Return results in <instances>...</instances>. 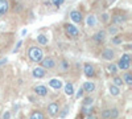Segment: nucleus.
<instances>
[{
	"label": "nucleus",
	"mask_w": 132,
	"mask_h": 119,
	"mask_svg": "<svg viewBox=\"0 0 132 119\" xmlns=\"http://www.w3.org/2000/svg\"><path fill=\"white\" fill-rule=\"evenodd\" d=\"M28 56L30 58V61L33 62H40L42 60V50L37 46H32L29 48V52H28Z\"/></svg>",
	"instance_id": "f257e3e1"
},
{
	"label": "nucleus",
	"mask_w": 132,
	"mask_h": 119,
	"mask_svg": "<svg viewBox=\"0 0 132 119\" xmlns=\"http://www.w3.org/2000/svg\"><path fill=\"white\" fill-rule=\"evenodd\" d=\"M65 30H66V33H68L69 36H71V37H77L79 35V29L77 28L75 25H73V24H66L65 25Z\"/></svg>",
	"instance_id": "f03ea898"
},
{
	"label": "nucleus",
	"mask_w": 132,
	"mask_h": 119,
	"mask_svg": "<svg viewBox=\"0 0 132 119\" xmlns=\"http://www.w3.org/2000/svg\"><path fill=\"white\" fill-rule=\"evenodd\" d=\"M40 62H41V65H42V68H44V69H53L54 66H56V62H54V60L50 58V57L42 58Z\"/></svg>",
	"instance_id": "7ed1b4c3"
},
{
	"label": "nucleus",
	"mask_w": 132,
	"mask_h": 119,
	"mask_svg": "<svg viewBox=\"0 0 132 119\" xmlns=\"http://www.w3.org/2000/svg\"><path fill=\"white\" fill-rule=\"evenodd\" d=\"M8 8H9V4L7 0H0V17L8 12Z\"/></svg>",
	"instance_id": "20e7f679"
},
{
	"label": "nucleus",
	"mask_w": 132,
	"mask_h": 119,
	"mask_svg": "<svg viewBox=\"0 0 132 119\" xmlns=\"http://www.w3.org/2000/svg\"><path fill=\"white\" fill-rule=\"evenodd\" d=\"M70 17H71V20L74 21V23H81L82 21V13L79 12V11H71Z\"/></svg>",
	"instance_id": "39448f33"
},
{
	"label": "nucleus",
	"mask_w": 132,
	"mask_h": 119,
	"mask_svg": "<svg viewBox=\"0 0 132 119\" xmlns=\"http://www.w3.org/2000/svg\"><path fill=\"white\" fill-rule=\"evenodd\" d=\"M48 113H49L52 116L57 115V114H58V105H57L56 102H52V103L48 106Z\"/></svg>",
	"instance_id": "423d86ee"
},
{
	"label": "nucleus",
	"mask_w": 132,
	"mask_h": 119,
	"mask_svg": "<svg viewBox=\"0 0 132 119\" xmlns=\"http://www.w3.org/2000/svg\"><path fill=\"white\" fill-rule=\"evenodd\" d=\"M102 57L104 58V60H112L114 57H115V53H114V50L112 49H104L103 50V53H102Z\"/></svg>",
	"instance_id": "0eeeda50"
},
{
	"label": "nucleus",
	"mask_w": 132,
	"mask_h": 119,
	"mask_svg": "<svg viewBox=\"0 0 132 119\" xmlns=\"http://www.w3.org/2000/svg\"><path fill=\"white\" fill-rule=\"evenodd\" d=\"M85 74H86V77H93V75L95 74L93 65H90V64H85Z\"/></svg>",
	"instance_id": "6e6552de"
},
{
	"label": "nucleus",
	"mask_w": 132,
	"mask_h": 119,
	"mask_svg": "<svg viewBox=\"0 0 132 119\" xmlns=\"http://www.w3.org/2000/svg\"><path fill=\"white\" fill-rule=\"evenodd\" d=\"M35 91H36V94H37V95H41V97H45V95L48 94V89L45 88V86H42V85L36 86Z\"/></svg>",
	"instance_id": "1a4fd4ad"
},
{
	"label": "nucleus",
	"mask_w": 132,
	"mask_h": 119,
	"mask_svg": "<svg viewBox=\"0 0 132 119\" xmlns=\"http://www.w3.org/2000/svg\"><path fill=\"white\" fill-rule=\"evenodd\" d=\"M94 40H95L96 42H103V41L106 40V32H104V30H99L98 33L94 36Z\"/></svg>",
	"instance_id": "9d476101"
},
{
	"label": "nucleus",
	"mask_w": 132,
	"mask_h": 119,
	"mask_svg": "<svg viewBox=\"0 0 132 119\" xmlns=\"http://www.w3.org/2000/svg\"><path fill=\"white\" fill-rule=\"evenodd\" d=\"M44 75H45V70H44V68H36V69H33V77L42 78Z\"/></svg>",
	"instance_id": "9b49d317"
},
{
	"label": "nucleus",
	"mask_w": 132,
	"mask_h": 119,
	"mask_svg": "<svg viewBox=\"0 0 132 119\" xmlns=\"http://www.w3.org/2000/svg\"><path fill=\"white\" fill-rule=\"evenodd\" d=\"M49 85H50V88L58 90V89L61 88V86H62V82H61L60 80H57V78H53V80H50V81H49Z\"/></svg>",
	"instance_id": "f8f14e48"
},
{
	"label": "nucleus",
	"mask_w": 132,
	"mask_h": 119,
	"mask_svg": "<svg viewBox=\"0 0 132 119\" xmlns=\"http://www.w3.org/2000/svg\"><path fill=\"white\" fill-rule=\"evenodd\" d=\"M131 66V62H126V61H122L119 60V64H118V69L120 70H128Z\"/></svg>",
	"instance_id": "ddd939ff"
},
{
	"label": "nucleus",
	"mask_w": 132,
	"mask_h": 119,
	"mask_svg": "<svg viewBox=\"0 0 132 119\" xmlns=\"http://www.w3.org/2000/svg\"><path fill=\"white\" fill-rule=\"evenodd\" d=\"M83 91H87V93H91V91H94L95 90V85L93 83V82H86L85 85H83Z\"/></svg>",
	"instance_id": "4468645a"
},
{
	"label": "nucleus",
	"mask_w": 132,
	"mask_h": 119,
	"mask_svg": "<svg viewBox=\"0 0 132 119\" xmlns=\"http://www.w3.org/2000/svg\"><path fill=\"white\" fill-rule=\"evenodd\" d=\"M86 23L89 27H94L96 24V17L94 15H90V16H87V20H86Z\"/></svg>",
	"instance_id": "2eb2a0df"
},
{
	"label": "nucleus",
	"mask_w": 132,
	"mask_h": 119,
	"mask_svg": "<svg viewBox=\"0 0 132 119\" xmlns=\"http://www.w3.org/2000/svg\"><path fill=\"white\" fill-rule=\"evenodd\" d=\"M65 94L66 95H73L74 94V86H73V83H68L65 86Z\"/></svg>",
	"instance_id": "dca6fc26"
},
{
	"label": "nucleus",
	"mask_w": 132,
	"mask_h": 119,
	"mask_svg": "<svg viewBox=\"0 0 132 119\" xmlns=\"http://www.w3.org/2000/svg\"><path fill=\"white\" fill-rule=\"evenodd\" d=\"M37 41H38V44H41V45H46L48 42H49L48 37L44 36V35H38V36H37Z\"/></svg>",
	"instance_id": "f3484780"
},
{
	"label": "nucleus",
	"mask_w": 132,
	"mask_h": 119,
	"mask_svg": "<svg viewBox=\"0 0 132 119\" xmlns=\"http://www.w3.org/2000/svg\"><path fill=\"white\" fill-rule=\"evenodd\" d=\"M107 72L110 73V74H116L118 73V66H116V65H114V64H111V65H108V66H107Z\"/></svg>",
	"instance_id": "a211bd4d"
},
{
	"label": "nucleus",
	"mask_w": 132,
	"mask_h": 119,
	"mask_svg": "<svg viewBox=\"0 0 132 119\" xmlns=\"http://www.w3.org/2000/svg\"><path fill=\"white\" fill-rule=\"evenodd\" d=\"M60 68H61L62 72H68V70H69V64H68V61H66V60H62L61 64H60Z\"/></svg>",
	"instance_id": "6ab92c4d"
},
{
	"label": "nucleus",
	"mask_w": 132,
	"mask_h": 119,
	"mask_svg": "<svg viewBox=\"0 0 132 119\" xmlns=\"http://www.w3.org/2000/svg\"><path fill=\"white\" fill-rule=\"evenodd\" d=\"M30 119H44V115H42V113H40V111H35V113H32Z\"/></svg>",
	"instance_id": "aec40b11"
},
{
	"label": "nucleus",
	"mask_w": 132,
	"mask_h": 119,
	"mask_svg": "<svg viewBox=\"0 0 132 119\" xmlns=\"http://www.w3.org/2000/svg\"><path fill=\"white\" fill-rule=\"evenodd\" d=\"M112 20H114L115 24H122V23H124V21H126V17L124 16H115Z\"/></svg>",
	"instance_id": "412c9836"
},
{
	"label": "nucleus",
	"mask_w": 132,
	"mask_h": 119,
	"mask_svg": "<svg viewBox=\"0 0 132 119\" xmlns=\"http://www.w3.org/2000/svg\"><path fill=\"white\" fill-rule=\"evenodd\" d=\"M110 93H111L112 95H119V88L115 85H111L110 86Z\"/></svg>",
	"instance_id": "4be33fe9"
},
{
	"label": "nucleus",
	"mask_w": 132,
	"mask_h": 119,
	"mask_svg": "<svg viewBox=\"0 0 132 119\" xmlns=\"http://www.w3.org/2000/svg\"><path fill=\"white\" fill-rule=\"evenodd\" d=\"M124 81H126L127 85H132V75H131V73H126V75H124Z\"/></svg>",
	"instance_id": "5701e85b"
},
{
	"label": "nucleus",
	"mask_w": 132,
	"mask_h": 119,
	"mask_svg": "<svg viewBox=\"0 0 132 119\" xmlns=\"http://www.w3.org/2000/svg\"><path fill=\"white\" fill-rule=\"evenodd\" d=\"M112 82H114V85H115V86H118V88H120V86L123 85V81H122V78H119V77H115Z\"/></svg>",
	"instance_id": "b1692460"
},
{
	"label": "nucleus",
	"mask_w": 132,
	"mask_h": 119,
	"mask_svg": "<svg viewBox=\"0 0 132 119\" xmlns=\"http://www.w3.org/2000/svg\"><path fill=\"white\" fill-rule=\"evenodd\" d=\"M102 118L103 119H110V118H111V110H104L102 113Z\"/></svg>",
	"instance_id": "393cba45"
},
{
	"label": "nucleus",
	"mask_w": 132,
	"mask_h": 119,
	"mask_svg": "<svg viewBox=\"0 0 132 119\" xmlns=\"http://www.w3.org/2000/svg\"><path fill=\"white\" fill-rule=\"evenodd\" d=\"M112 42H114L115 45H120V44L123 42V38L119 37V36H118V37H114V38H112Z\"/></svg>",
	"instance_id": "a878e982"
},
{
	"label": "nucleus",
	"mask_w": 132,
	"mask_h": 119,
	"mask_svg": "<svg viewBox=\"0 0 132 119\" xmlns=\"http://www.w3.org/2000/svg\"><path fill=\"white\" fill-rule=\"evenodd\" d=\"M116 32H118V28H115V27H110L108 28V33L110 35H115Z\"/></svg>",
	"instance_id": "bb28decb"
},
{
	"label": "nucleus",
	"mask_w": 132,
	"mask_h": 119,
	"mask_svg": "<svg viewBox=\"0 0 132 119\" xmlns=\"http://www.w3.org/2000/svg\"><path fill=\"white\" fill-rule=\"evenodd\" d=\"M122 61H126V62H131V56L129 54H124V56H122V58H120Z\"/></svg>",
	"instance_id": "cd10ccee"
},
{
	"label": "nucleus",
	"mask_w": 132,
	"mask_h": 119,
	"mask_svg": "<svg viewBox=\"0 0 132 119\" xmlns=\"http://www.w3.org/2000/svg\"><path fill=\"white\" fill-rule=\"evenodd\" d=\"M52 3L53 5H56V7H60L62 3H63V0H52Z\"/></svg>",
	"instance_id": "c85d7f7f"
},
{
	"label": "nucleus",
	"mask_w": 132,
	"mask_h": 119,
	"mask_svg": "<svg viewBox=\"0 0 132 119\" xmlns=\"http://www.w3.org/2000/svg\"><path fill=\"white\" fill-rule=\"evenodd\" d=\"M82 95H83V89L81 88V89L78 90V93H77V94H75V97H77V98H78V99H79V98H82Z\"/></svg>",
	"instance_id": "c756f323"
},
{
	"label": "nucleus",
	"mask_w": 132,
	"mask_h": 119,
	"mask_svg": "<svg viewBox=\"0 0 132 119\" xmlns=\"http://www.w3.org/2000/svg\"><path fill=\"white\" fill-rule=\"evenodd\" d=\"M83 103H85V106H89V105L91 106V103H93V99H91V98H86Z\"/></svg>",
	"instance_id": "7c9ffc66"
},
{
	"label": "nucleus",
	"mask_w": 132,
	"mask_h": 119,
	"mask_svg": "<svg viewBox=\"0 0 132 119\" xmlns=\"http://www.w3.org/2000/svg\"><path fill=\"white\" fill-rule=\"evenodd\" d=\"M118 113H119V111H118L116 109L111 110V118H116V116H118Z\"/></svg>",
	"instance_id": "2f4dec72"
},
{
	"label": "nucleus",
	"mask_w": 132,
	"mask_h": 119,
	"mask_svg": "<svg viewBox=\"0 0 132 119\" xmlns=\"http://www.w3.org/2000/svg\"><path fill=\"white\" fill-rule=\"evenodd\" d=\"M102 21H103V23H107V21H108V15L107 13H103L102 15Z\"/></svg>",
	"instance_id": "473e14b6"
},
{
	"label": "nucleus",
	"mask_w": 132,
	"mask_h": 119,
	"mask_svg": "<svg viewBox=\"0 0 132 119\" xmlns=\"http://www.w3.org/2000/svg\"><path fill=\"white\" fill-rule=\"evenodd\" d=\"M9 116H11V114H9V113H4V115H3V119H9Z\"/></svg>",
	"instance_id": "72a5a7b5"
},
{
	"label": "nucleus",
	"mask_w": 132,
	"mask_h": 119,
	"mask_svg": "<svg viewBox=\"0 0 132 119\" xmlns=\"http://www.w3.org/2000/svg\"><path fill=\"white\" fill-rule=\"evenodd\" d=\"M66 113H68V107H65V110H63V111H62V114H61V116H62V118H63V116H65V115H66Z\"/></svg>",
	"instance_id": "f704fd0d"
},
{
	"label": "nucleus",
	"mask_w": 132,
	"mask_h": 119,
	"mask_svg": "<svg viewBox=\"0 0 132 119\" xmlns=\"http://www.w3.org/2000/svg\"><path fill=\"white\" fill-rule=\"evenodd\" d=\"M20 46H21V41H19V42H17V45H16V49H15V52H16V50H17Z\"/></svg>",
	"instance_id": "c9c22d12"
},
{
	"label": "nucleus",
	"mask_w": 132,
	"mask_h": 119,
	"mask_svg": "<svg viewBox=\"0 0 132 119\" xmlns=\"http://www.w3.org/2000/svg\"><path fill=\"white\" fill-rule=\"evenodd\" d=\"M108 2H110V3H111V4H112V3L115 2V0H108Z\"/></svg>",
	"instance_id": "e433bc0d"
}]
</instances>
